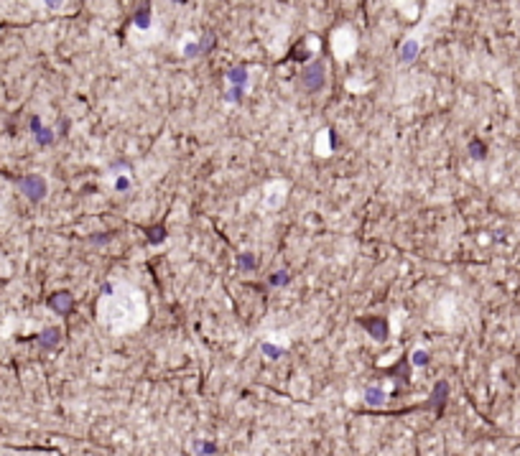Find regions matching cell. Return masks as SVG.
I'll list each match as a JSON object with an SVG mask.
<instances>
[{
    "label": "cell",
    "mask_w": 520,
    "mask_h": 456,
    "mask_svg": "<svg viewBox=\"0 0 520 456\" xmlns=\"http://www.w3.org/2000/svg\"><path fill=\"white\" fill-rule=\"evenodd\" d=\"M20 189H23L26 196H31L33 202L46 194V184H43L39 176H26V179H20Z\"/></svg>",
    "instance_id": "cell-1"
},
{
    "label": "cell",
    "mask_w": 520,
    "mask_h": 456,
    "mask_svg": "<svg viewBox=\"0 0 520 456\" xmlns=\"http://www.w3.org/2000/svg\"><path fill=\"white\" fill-rule=\"evenodd\" d=\"M321 82H324V66L316 61L314 66L306 69V74H303V84H306L309 90H316V87H321Z\"/></svg>",
    "instance_id": "cell-2"
},
{
    "label": "cell",
    "mask_w": 520,
    "mask_h": 456,
    "mask_svg": "<svg viewBox=\"0 0 520 456\" xmlns=\"http://www.w3.org/2000/svg\"><path fill=\"white\" fill-rule=\"evenodd\" d=\"M51 306H54L56 311H69V308H72L69 293H54V296H51Z\"/></svg>",
    "instance_id": "cell-3"
},
{
    "label": "cell",
    "mask_w": 520,
    "mask_h": 456,
    "mask_svg": "<svg viewBox=\"0 0 520 456\" xmlns=\"http://www.w3.org/2000/svg\"><path fill=\"white\" fill-rule=\"evenodd\" d=\"M56 342H59V329H49V331H43V334H41V344H43V347H54Z\"/></svg>",
    "instance_id": "cell-4"
},
{
    "label": "cell",
    "mask_w": 520,
    "mask_h": 456,
    "mask_svg": "<svg viewBox=\"0 0 520 456\" xmlns=\"http://www.w3.org/2000/svg\"><path fill=\"white\" fill-rule=\"evenodd\" d=\"M472 153H477V155H474V158H482V155H484L482 143H472Z\"/></svg>",
    "instance_id": "cell-5"
}]
</instances>
